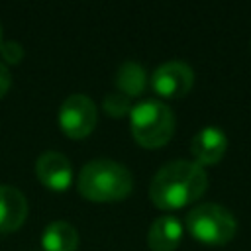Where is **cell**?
Here are the masks:
<instances>
[{
	"mask_svg": "<svg viewBox=\"0 0 251 251\" xmlns=\"http://www.w3.org/2000/svg\"><path fill=\"white\" fill-rule=\"evenodd\" d=\"M147 84V73L137 61H126L116 73V86L126 96H137Z\"/></svg>",
	"mask_w": 251,
	"mask_h": 251,
	"instance_id": "7c38bea8",
	"label": "cell"
},
{
	"mask_svg": "<svg viewBox=\"0 0 251 251\" xmlns=\"http://www.w3.org/2000/svg\"><path fill=\"white\" fill-rule=\"evenodd\" d=\"M208 186L204 167L194 161H171L163 165L149 184V198L161 210H176L196 202Z\"/></svg>",
	"mask_w": 251,
	"mask_h": 251,
	"instance_id": "6da1fadb",
	"label": "cell"
},
{
	"mask_svg": "<svg viewBox=\"0 0 251 251\" xmlns=\"http://www.w3.org/2000/svg\"><path fill=\"white\" fill-rule=\"evenodd\" d=\"M186 227L190 235L208 245H224L233 239L237 231L235 216L214 202L194 206L186 216Z\"/></svg>",
	"mask_w": 251,
	"mask_h": 251,
	"instance_id": "277c9868",
	"label": "cell"
},
{
	"mask_svg": "<svg viewBox=\"0 0 251 251\" xmlns=\"http://www.w3.org/2000/svg\"><path fill=\"white\" fill-rule=\"evenodd\" d=\"M133 139L149 149L163 147L175 133V114L161 100H141L129 112Z\"/></svg>",
	"mask_w": 251,
	"mask_h": 251,
	"instance_id": "3957f363",
	"label": "cell"
},
{
	"mask_svg": "<svg viewBox=\"0 0 251 251\" xmlns=\"http://www.w3.org/2000/svg\"><path fill=\"white\" fill-rule=\"evenodd\" d=\"M10 84H12V75H10V69H8L4 63H0V98H2V96L8 92Z\"/></svg>",
	"mask_w": 251,
	"mask_h": 251,
	"instance_id": "9a60e30c",
	"label": "cell"
},
{
	"mask_svg": "<svg viewBox=\"0 0 251 251\" xmlns=\"http://www.w3.org/2000/svg\"><path fill=\"white\" fill-rule=\"evenodd\" d=\"M27 218V200L12 184H0V233L18 229Z\"/></svg>",
	"mask_w": 251,
	"mask_h": 251,
	"instance_id": "9c48e42d",
	"label": "cell"
},
{
	"mask_svg": "<svg viewBox=\"0 0 251 251\" xmlns=\"http://www.w3.org/2000/svg\"><path fill=\"white\" fill-rule=\"evenodd\" d=\"M41 245L45 251H76L78 231L65 220H55L45 226L41 235Z\"/></svg>",
	"mask_w": 251,
	"mask_h": 251,
	"instance_id": "8fae6325",
	"label": "cell"
},
{
	"mask_svg": "<svg viewBox=\"0 0 251 251\" xmlns=\"http://www.w3.org/2000/svg\"><path fill=\"white\" fill-rule=\"evenodd\" d=\"M102 106H104L106 114H110V116H116V118L129 114V112H131V108H133V106H131V100H129V96H126V94H124V92H120V90L108 92V94L104 96V102H102Z\"/></svg>",
	"mask_w": 251,
	"mask_h": 251,
	"instance_id": "4fadbf2b",
	"label": "cell"
},
{
	"mask_svg": "<svg viewBox=\"0 0 251 251\" xmlns=\"http://www.w3.org/2000/svg\"><path fill=\"white\" fill-rule=\"evenodd\" d=\"M194 84V71L188 63L173 59L161 63L151 75L153 90L163 98H180Z\"/></svg>",
	"mask_w": 251,
	"mask_h": 251,
	"instance_id": "8992f818",
	"label": "cell"
},
{
	"mask_svg": "<svg viewBox=\"0 0 251 251\" xmlns=\"http://www.w3.org/2000/svg\"><path fill=\"white\" fill-rule=\"evenodd\" d=\"M35 175L43 186L51 190H67L73 182V167L65 153L49 149L43 151L35 161Z\"/></svg>",
	"mask_w": 251,
	"mask_h": 251,
	"instance_id": "52a82bcc",
	"label": "cell"
},
{
	"mask_svg": "<svg viewBox=\"0 0 251 251\" xmlns=\"http://www.w3.org/2000/svg\"><path fill=\"white\" fill-rule=\"evenodd\" d=\"M0 55H2V59H4V65H6V63L18 65V63L24 59V47H22L20 41H14V39L2 41V45H0Z\"/></svg>",
	"mask_w": 251,
	"mask_h": 251,
	"instance_id": "5bb4252c",
	"label": "cell"
},
{
	"mask_svg": "<svg viewBox=\"0 0 251 251\" xmlns=\"http://www.w3.org/2000/svg\"><path fill=\"white\" fill-rule=\"evenodd\" d=\"M0 45H2V24H0Z\"/></svg>",
	"mask_w": 251,
	"mask_h": 251,
	"instance_id": "2e32d148",
	"label": "cell"
},
{
	"mask_svg": "<svg viewBox=\"0 0 251 251\" xmlns=\"http://www.w3.org/2000/svg\"><path fill=\"white\" fill-rule=\"evenodd\" d=\"M227 151V135L224 129L216 126H206L198 129L190 141V153L194 157V163L200 167L204 165H216Z\"/></svg>",
	"mask_w": 251,
	"mask_h": 251,
	"instance_id": "ba28073f",
	"label": "cell"
},
{
	"mask_svg": "<svg viewBox=\"0 0 251 251\" xmlns=\"http://www.w3.org/2000/svg\"><path fill=\"white\" fill-rule=\"evenodd\" d=\"M78 192L94 202H114L126 198L133 188V176L127 167L112 159L88 161L76 178Z\"/></svg>",
	"mask_w": 251,
	"mask_h": 251,
	"instance_id": "7a4b0ae2",
	"label": "cell"
},
{
	"mask_svg": "<svg viewBox=\"0 0 251 251\" xmlns=\"http://www.w3.org/2000/svg\"><path fill=\"white\" fill-rule=\"evenodd\" d=\"M96 118V104L86 94H69L59 108V126L73 139L86 137L94 129Z\"/></svg>",
	"mask_w": 251,
	"mask_h": 251,
	"instance_id": "5b68a950",
	"label": "cell"
},
{
	"mask_svg": "<svg viewBox=\"0 0 251 251\" xmlns=\"http://www.w3.org/2000/svg\"><path fill=\"white\" fill-rule=\"evenodd\" d=\"M182 224L175 216L157 218L147 233V243L151 251H175L182 239Z\"/></svg>",
	"mask_w": 251,
	"mask_h": 251,
	"instance_id": "30bf717a",
	"label": "cell"
}]
</instances>
